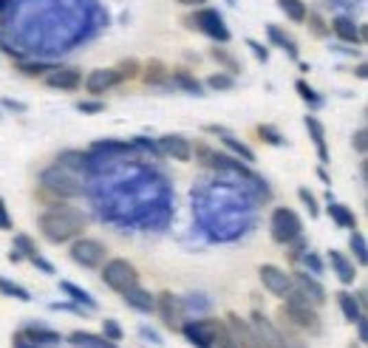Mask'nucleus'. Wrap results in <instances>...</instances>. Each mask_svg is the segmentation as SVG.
<instances>
[{
	"instance_id": "11",
	"label": "nucleus",
	"mask_w": 368,
	"mask_h": 348,
	"mask_svg": "<svg viewBox=\"0 0 368 348\" xmlns=\"http://www.w3.org/2000/svg\"><path fill=\"white\" fill-rule=\"evenodd\" d=\"M187 23H190V26H196V29H201L207 37H213V40H221V43L229 40V29L224 26L221 14L213 12V9H204V12L193 14V17H187Z\"/></svg>"
},
{
	"instance_id": "8",
	"label": "nucleus",
	"mask_w": 368,
	"mask_h": 348,
	"mask_svg": "<svg viewBox=\"0 0 368 348\" xmlns=\"http://www.w3.org/2000/svg\"><path fill=\"white\" fill-rule=\"evenodd\" d=\"M249 326H252V332H255V337H258V343H261L264 348H286V343H284L278 326H275V323H272L261 309H252Z\"/></svg>"
},
{
	"instance_id": "4",
	"label": "nucleus",
	"mask_w": 368,
	"mask_h": 348,
	"mask_svg": "<svg viewBox=\"0 0 368 348\" xmlns=\"http://www.w3.org/2000/svg\"><path fill=\"white\" fill-rule=\"evenodd\" d=\"M301 232H303V221L295 210H289V207H278V210L272 213L269 235H272L275 244H286L289 246L295 238H301Z\"/></svg>"
},
{
	"instance_id": "46",
	"label": "nucleus",
	"mask_w": 368,
	"mask_h": 348,
	"mask_svg": "<svg viewBox=\"0 0 368 348\" xmlns=\"http://www.w3.org/2000/svg\"><path fill=\"white\" fill-rule=\"evenodd\" d=\"M365 136H368V133L360 128V130L354 133V139H352V145L357 148V153H365V150H368V139H365Z\"/></svg>"
},
{
	"instance_id": "14",
	"label": "nucleus",
	"mask_w": 368,
	"mask_h": 348,
	"mask_svg": "<svg viewBox=\"0 0 368 348\" xmlns=\"http://www.w3.org/2000/svg\"><path fill=\"white\" fill-rule=\"evenodd\" d=\"M82 82V74L77 68H51L45 74V85L54 88V91H77Z\"/></svg>"
},
{
	"instance_id": "48",
	"label": "nucleus",
	"mask_w": 368,
	"mask_h": 348,
	"mask_svg": "<svg viewBox=\"0 0 368 348\" xmlns=\"http://www.w3.org/2000/svg\"><path fill=\"white\" fill-rule=\"evenodd\" d=\"M12 340H14V348H34V343H32V337L26 332H17Z\"/></svg>"
},
{
	"instance_id": "27",
	"label": "nucleus",
	"mask_w": 368,
	"mask_h": 348,
	"mask_svg": "<svg viewBox=\"0 0 368 348\" xmlns=\"http://www.w3.org/2000/svg\"><path fill=\"white\" fill-rule=\"evenodd\" d=\"M168 82H173L181 91H187V94H201V82L190 71H173V74H168Z\"/></svg>"
},
{
	"instance_id": "23",
	"label": "nucleus",
	"mask_w": 368,
	"mask_h": 348,
	"mask_svg": "<svg viewBox=\"0 0 368 348\" xmlns=\"http://www.w3.org/2000/svg\"><path fill=\"white\" fill-rule=\"evenodd\" d=\"M60 289H62V292H65L68 297H71V300H74V303L85 306L88 312H97V300H94V297H91V294H88L85 289H80L77 283H71V281H62V283H60Z\"/></svg>"
},
{
	"instance_id": "54",
	"label": "nucleus",
	"mask_w": 368,
	"mask_h": 348,
	"mask_svg": "<svg viewBox=\"0 0 368 348\" xmlns=\"http://www.w3.org/2000/svg\"><path fill=\"white\" fill-rule=\"evenodd\" d=\"M3 105H6L9 111H26V105H23V102H14V100H3Z\"/></svg>"
},
{
	"instance_id": "47",
	"label": "nucleus",
	"mask_w": 368,
	"mask_h": 348,
	"mask_svg": "<svg viewBox=\"0 0 368 348\" xmlns=\"http://www.w3.org/2000/svg\"><path fill=\"white\" fill-rule=\"evenodd\" d=\"M0 229L9 232L12 229V218H9V210H6V201L0 198Z\"/></svg>"
},
{
	"instance_id": "33",
	"label": "nucleus",
	"mask_w": 368,
	"mask_h": 348,
	"mask_svg": "<svg viewBox=\"0 0 368 348\" xmlns=\"http://www.w3.org/2000/svg\"><path fill=\"white\" fill-rule=\"evenodd\" d=\"M14 249L23 255V258H37V246H34V241L29 238V235H14Z\"/></svg>"
},
{
	"instance_id": "55",
	"label": "nucleus",
	"mask_w": 368,
	"mask_h": 348,
	"mask_svg": "<svg viewBox=\"0 0 368 348\" xmlns=\"http://www.w3.org/2000/svg\"><path fill=\"white\" fill-rule=\"evenodd\" d=\"M176 3H181V6H204L207 0H176Z\"/></svg>"
},
{
	"instance_id": "32",
	"label": "nucleus",
	"mask_w": 368,
	"mask_h": 348,
	"mask_svg": "<svg viewBox=\"0 0 368 348\" xmlns=\"http://www.w3.org/2000/svg\"><path fill=\"white\" fill-rule=\"evenodd\" d=\"M210 54H213V60H218V62H221V65L227 68L229 74H238V71H241V68H238V60H235L233 54H229V51H224L221 45H216V49H213Z\"/></svg>"
},
{
	"instance_id": "35",
	"label": "nucleus",
	"mask_w": 368,
	"mask_h": 348,
	"mask_svg": "<svg viewBox=\"0 0 368 348\" xmlns=\"http://www.w3.org/2000/svg\"><path fill=\"white\" fill-rule=\"evenodd\" d=\"M102 337L111 340V343H119V340H122V326H119L117 320L105 317V320H102Z\"/></svg>"
},
{
	"instance_id": "57",
	"label": "nucleus",
	"mask_w": 368,
	"mask_h": 348,
	"mask_svg": "<svg viewBox=\"0 0 368 348\" xmlns=\"http://www.w3.org/2000/svg\"><path fill=\"white\" fill-rule=\"evenodd\" d=\"M0 6H3V0H0Z\"/></svg>"
},
{
	"instance_id": "51",
	"label": "nucleus",
	"mask_w": 368,
	"mask_h": 348,
	"mask_svg": "<svg viewBox=\"0 0 368 348\" xmlns=\"http://www.w3.org/2000/svg\"><path fill=\"white\" fill-rule=\"evenodd\" d=\"M32 264H34V266H40L45 275H54V266H51L49 261H45V258H40V255H37V258H32Z\"/></svg>"
},
{
	"instance_id": "53",
	"label": "nucleus",
	"mask_w": 368,
	"mask_h": 348,
	"mask_svg": "<svg viewBox=\"0 0 368 348\" xmlns=\"http://www.w3.org/2000/svg\"><path fill=\"white\" fill-rule=\"evenodd\" d=\"M357 329H360V343H365V340H368V329H365V317H360V320H357Z\"/></svg>"
},
{
	"instance_id": "56",
	"label": "nucleus",
	"mask_w": 368,
	"mask_h": 348,
	"mask_svg": "<svg viewBox=\"0 0 368 348\" xmlns=\"http://www.w3.org/2000/svg\"><path fill=\"white\" fill-rule=\"evenodd\" d=\"M365 300H368V297H365V289H360V292H357V303H360L363 309H365Z\"/></svg>"
},
{
	"instance_id": "24",
	"label": "nucleus",
	"mask_w": 368,
	"mask_h": 348,
	"mask_svg": "<svg viewBox=\"0 0 368 348\" xmlns=\"http://www.w3.org/2000/svg\"><path fill=\"white\" fill-rule=\"evenodd\" d=\"M139 74L145 77V82H148V85H165L170 71H168V65H165L162 60H150V62L142 68Z\"/></svg>"
},
{
	"instance_id": "50",
	"label": "nucleus",
	"mask_w": 368,
	"mask_h": 348,
	"mask_svg": "<svg viewBox=\"0 0 368 348\" xmlns=\"http://www.w3.org/2000/svg\"><path fill=\"white\" fill-rule=\"evenodd\" d=\"M77 111H82V113H100L102 111V102H80Z\"/></svg>"
},
{
	"instance_id": "36",
	"label": "nucleus",
	"mask_w": 368,
	"mask_h": 348,
	"mask_svg": "<svg viewBox=\"0 0 368 348\" xmlns=\"http://www.w3.org/2000/svg\"><path fill=\"white\" fill-rule=\"evenodd\" d=\"M295 88H297V94H301V100L312 102V108H320V102H323V100H320V97L314 94V91L309 88V82H306V80H297V82H295Z\"/></svg>"
},
{
	"instance_id": "40",
	"label": "nucleus",
	"mask_w": 368,
	"mask_h": 348,
	"mask_svg": "<svg viewBox=\"0 0 368 348\" xmlns=\"http://www.w3.org/2000/svg\"><path fill=\"white\" fill-rule=\"evenodd\" d=\"M26 334L32 337L34 345H37V343H57V340H60V334H54V332H43V329H26Z\"/></svg>"
},
{
	"instance_id": "26",
	"label": "nucleus",
	"mask_w": 368,
	"mask_h": 348,
	"mask_svg": "<svg viewBox=\"0 0 368 348\" xmlns=\"http://www.w3.org/2000/svg\"><path fill=\"white\" fill-rule=\"evenodd\" d=\"M221 142H224L229 150H233L241 161H255V150H252L249 145H244V142H238V139H235L233 133H229V130H224V133H221Z\"/></svg>"
},
{
	"instance_id": "17",
	"label": "nucleus",
	"mask_w": 368,
	"mask_h": 348,
	"mask_svg": "<svg viewBox=\"0 0 368 348\" xmlns=\"http://www.w3.org/2000/svg\"><path fill=\"white\" fill-rule=\"evenodd\" d=\"M122 300H125V303H128L130 309L142 312V314L156 312V294H150V292H148V289H142L139 283L130 286V289H125V292H122Z\"/></svg>"
},
{
	"instance_id": "34",
	"label": "nucleus",
	"mask_w": 368,
	"mask_h": 348,
	"mask_svg": "<svg viewBox=\"0 0 368 348\" xmlns=\"http://www.w3.org/2000/svg\"><path fill=\"white\" fill-rule=\"evenodd\" d=\"M213 348H238V345H235V340H233V334H229V329H227V323H224V320H221V326H218V332H216Z\"/></svg>"
},
{
	"instance_id": "30",
	"label": "nucleus",
	"mask_w": 368,
	"mask_h": 348,
	"mask_svg": "<svg viewBox=\"0 0 368 348\" xmlns=\"http://www.w3.org/2000/svg\"><path fill=\"white\" fill-rule=\"evenodd\" d=\"M266 34H269V40L275 43V45H281L284 51H289V57H297V49H295V43L278 29V26H266Z\"/></svg>"
},
{
	"instance_id": "45",
	"label": "nucleus",
	"mask_w": 368,
	"mask_h": 348,
	"mask_svg": "<svg viewBox=\"0 0 368 348\" xmlns=\"http://www.w3.org/2000/svg\"><path fill=\"white\" fill-rule=\"evenodd\" d=\"M246 45H249V51H252V54H255V57H258L261 62H266V60H269V51L264 49V45H261V43H255V40H246Z\"/></svg>"
},
{
	"instance_id": "6",
	"label": "nucleus",
	"mask_w": 368,
	"mask_h": 348,
	"mask_svg": "<svg viewBox=\"0 0 368 348\" xmlns=\"http://www.w3.org/2000/svg\"><path fill=\"white\" fill-rule=\"evenodd\" d=\"M68 255H71V261L74 264H80V266H85V269H100L102 264H105V255H108V249H105V244H100V241H94V238H74V244H71V249H68Z\"/></svg>"
},
{
	"instance_id": "19",
	"label": "nucleus",
	"mask_w": 368,
	"mask_h": 348,
	"mask_svg": "<svg viewBox=\"0 0 368 348\" xmlns=\"http://www.w3.org/2000/svg\"><path fill=\"white\" fill-rule=\"evenodd\" d=\"M329 264H332V269L337 272V277H340V283H354V277H357V269H354V264L346 258L343 252H337V249H332L329 252Z\"/></svg>"
},
{
	"instance_id": "10",
	"label": "nucleus",
	"mask_w": 368,
	"mask_h": 348,
	"mask_svg": "<svg viewBox=\"0 0 368 348\" xmlns=\"http://www.w3.org/2000/svg\"><path fill=\"white\" fill-rule=\"evenodd\" d=\"M258 277H261L264 289H266L269 294H275V297H286V294L292 292V275L284 272L281 266H275V264H264V266L258 269Z\"/></svg>"
},
{
	"instance_id": "1",
	"label": "nucleus",
	"mask_w": 368,
	"mask_h": 348,
	"mask_svg": "<svg viewBox=\"0 0 368 348\" xmlns=\"http://www.w3.org/2000/svg\"><path fill=\"white\" fill-rule=\"evenodd\" d=\"M88 218L71 204H51L49 210L40 216V232L45 241L51 244H65L82 235Z\"/></svg>"
},
{
	"instance_id": "15",
	"label": "nucleus",
	"mask_w": 368,
	"mask_h": 348,
	"mask_svg": "<svg viewBox=\"0 0 368 348\" xmlns=\"http://www.w3.org/2000/svg\"><path fill=\"white\" fill-rule=\"evenodd\" d=\"M113 85H119V77L113 68H97V71H91L85 77V88H88V94H94V97H102L105 91H111Z\"/></svg>"
},
{
	"instance_id": "38",
	"label": "nucleus",
	"mask_w": 368,
	"mask_h": 348,
	"mask_svg": "<svg viewBox=\"0 0 368 348\" xmlns=\"http://www.w3.org/2000/svg\"><path fill=\"white\" fill-rule=\"evenodd\" d=\"M207 85H210L213 91H229L235 85V80H233V74H213L210 80H207Z\"/></svg>"
},
{
	"instance_id": "39",
	"label": "nucleus",
	"mask_w": 368,
	"mask_h": 348,
	"mask_svg": "<svg viewBox=\"0 0 368 348\" xmlns=\"http://www.w3.org/2000/svg\"><path fill=\"white\" fill-rule=\"evenodd\" d=\"M258 133H261V139H264V142H269V145H275V148H281V145H284L281 133L275 130L272 125H261V128H258Z\"/></svg>"
},
{
	"instance_id": "43",
	"label": "nucleus",
	"mask_w": 368,
	"mask_h": 348,
	"mask_svg": "<svg viewBox=\"0 0 368 348\" xmlns=\"http://www.w3.org/2000/svg\"><path fill=\"white\" fill-rule=\"evenodd\" d=\"M51 71V65H43V62H29V65H23V74H29V77H45Z\"/></svg>"
},
{
	"instance_id": "41",
	"label": "nucleus",
	"mask_w": 368,
	"mask_h": 348,
	"mask_svg": "<svg viewBox=\"0 0 368 348\" xmlns=\"http://www.w3.org/2000/svg\"><path fill=\"white\" fill-rule=\"evenodd\" d=\"M352 249H354V255H357V264L365 266V258H368V255H365V238L360 235V232H354V235H352Z\"/></svg>"
},
{
	"instance_id": "5",
	"label": "nucleus",
	"mask_w": 368,
	"mask_h": 348,
	"mask_svg": "<svg viewBox=\"0 0 368 348\" xmlns=\"http://www.w3.org/2000/svg\"><path fill=\"white\" fill-rule=\"evenodd\" d=\"M100 269H102V283L108 289H113V292H119V294L139 283V272H136V266L130 261H125V258H111Z\"/></svg>"
},
{
	"instance_id": "7",
	"label": "nucleus",
	"mask_w": 368,
	"mask_h": 348,
	"mask_svg": "<svg viewBox=\"0 0 368 348\" xmlns=\"http://www.w3.org/2000/svg\"><path fill=\"white\" fill-rule=\"evenodd\" d=\"M221 326L218 317H198L193 323H181V334L187 337L196 348H213V340H216V332Z\"/></svg>"
},
{
	"instance_id": "44",
	"label": "nucleus",
	"mask_w": 368,
	"mask_h": 348,
	"mask_svg": "<svg viewBox=\"0 0 368 348\" xmlns=\"http://www.w3.org/2000/svg\"><path fill=\"white\" fill-rule=\"evenodd\" d=\"M306 20H309V26H312V32H314V34H317V37H323V34H326V32H329V29H326V26H323V20H320V17H317V14H306Z\"/></svg>"
},
{
	"instance_id": "22",
	"label": "nucleus",
	"mask_w": 368,
	"mask_h": 348,
	"mask_svg": "<svg viewBox=\"0 0 368 348\" xmlns=\"http://www.w3.org/2000/svg\"><path fill=\"white\" fill-rule=\"evenodd\" d=\"M326 201H329V216L334 218L337 227H343V229H354V227H357V218H354V213L349 210L346 204H337L332 193L326 196Z\"/></svg>"
},
{
	"instance_id": "37",
	"label": "nucleus",
	"mask_w": 368,
	"mask_h": 348,
	"mask_svg": "<svg viewBox=\"0 0 368 348\" xmlns=\"http://www.w3.org/2000/svg\"><path fill=\"white\" fill-rule=\"evenodd\" d=\"M297 198H301V201L306 204V210H309V216H312V218H317V216H320L317 198H314V193H312L309 187H301V190H297Z\"/></svg>"
},
{
	"instance_id": "18",
	"label": "nucleus",
	"mask_w": 368,
	"mask_h": 348,
	"mask_svg": "<svg viewBox=\"0 0 368 348\" xmlns=\"http://www.w3.org/2000/svg\"><path fill=\"white\" fill-rule=\"evenodd\" d=\"M278 332H281V337H284V343H286V348H306V340H303V332L295 326V323L284 314V309H278Z\"/></svg>"
},
{
	"instance_id": "2",
	"label": "nucleus",
	"mask_w": 368,
	"mask_h": 348,
	"mask_svg": "<svg viewBox=\"0 0 368 348\" xmlns=\"http://www.w3.org/2000/svg\"><path fill=\"white\" fill-rule=\"evenodd\" d=\"M281 309H284V314H286L303 334H320V332H323V323H320L317 309L309 303V300H306L301 292L292 289V292L286 294V306H281Z\"/></svg>"
},
{
	"instance_id": "49",
	"label": "nucleus",
	"mask_w": 368,
	"mask_h": 348,
	"mask_svg": "<svg viewBox=\"0 0 368 348\" xmlns=\"http://www.w3.org/2000/svg\"><path fill=\"white\" fill-rule=\"evenodd\" d=\"M292 244H295V246L289 249V258H292V261H301V258H303V249H306V244H303L301 238H295Z\"/></svg>"
},
{
	"instance_id": "25",
	"label": "nucleus",
	"mask_w": 368,
	"mask_h": 348,
	"mask_svg": "<svg viewBox=\"0 0 368 348\" xmlns=\"http://www.w3.org/2000/svg\"><path fill=\"white\" fill-rule=\"evenodd\" d=\"M337 303H340L343 317H346L349 323H357V320L363 317V306L357 303V297H354L352 292H340V294H337Z\"/></svg>"
},
{
	"instance_id": "28",
	"label": "nucleus",
	"mask_w": 368,
	"mask_h": 348,
	"mask_svg": "<svg viewBox=\"0 0 368 348\" xmlns=\"http://www.w3.org/2000/svg\"><path fill=\"white\" fill-rule=\"evenodd\" d=\"M278 6H281V12L292 20V23H303L306 20V3L303 0H278Z\"/></svg>"
},
{
	"instance_id": "42",
	"label": "nucleus",
	"mask_w": 368,
	"mask_h": 348,
	"mask_svg": "<svg viewBox=\"0 0 368 348\" xmlns=\"http://www.w3.org/2000/svg\"><path fill=\"white\" fill-rule=\"evenodd\" d=\"M68 340H71L74 345H105L100 337H94V334H88V332H74L71 337H68Z\"/></svg>"
},
{
	"instance_id": "29",
	"label": "nucleus",
	"mask_w": 368,
	"mask_h": 348,
	"mask_svg": "<svg viewBox=\"0 0 368 348\" xmlns=\"http://www.w3.org/2000/svg\"><path fill=\"white\" fill-rule=\"evenodd\" d=\"M0 294H6V297H17V300H23V303H29L32 300V294L23 289L20 283H14V281H9V277H0Z\"/></svg>"
},
{
	"instance_id": "52",
	"label": "nucleus",
	"mask_w": 368,
	"mask_h": 348,
	"mask_svg": "<svg viewBox=\"0 0 368 348\" xmlns=\"http://www.w3.org/2000/svg\"><path fill=\"white\" fill-rule=\"evenodd\" d=\"M306 266H312V272L320 275V261L314 258V255H309V252H306Z\"/></svg>"
},
{
	"instance_id": "9",
	"label": "nucleus",
	"mask_w": 368,
	"mask_h": 348,
	"mask_svg": "<svg viewBox=\"0 0 368 348\" xmlns=\"http://www.w3.org/2000/svg\"><path fill=\"white\" fill-rule=\"evenodd\" d=\"M156 314L162 317V323L170 332H179L181 329V317H184V306H181V300L173 292H159L156 294Z\"/></svg>"
},
{
	"instance_id": "31",
	"label": "nucleus",
	"mask_w": 368,
	"mask_h": 348,
	"mask_svg": "<svg viewBox=\"0 0 368 348\" xmlns=\"http://www.w3.org/2000/svg\"><path fill=\"white\" fill-rule=\"evenodd\" d=\"M113 71H117V77H119V82H125V80H133V77H139V60H133V57H128V60H122L117 68H113Z\"/></svg>"
},
{
	"instance_id": "20",
	"label": "nucleus",
	"mask_w": 368,
	"mask_h": 348,
	"mask_svg": "<svg viewBox=\"0 0 368 348\" xmlns=\"http://www.w3.org/2000/svg\"><path fill=\"white\" fill-rule=\"evenodd\" d=\"M332 32L343 40V43H363V32L352 17H334L332 20Z\"/></svg>"
},
{
	"instance_id": "16",
	"label": "nucleus",
	"mask_w": 368,
	"mask_h": 348,
	"mask_svg": "<svg viewBox=\"0 0 368 348\" xmlns=\"http://www.w3.org/2000/svg\"><path fill=\"white\" fill-rule=\"evenodd\" d=\"M159 150L170 159H176V161H190L193 159V145L184 136H176V133L159 139Z\"/></svg>"
},
{
	"instance_id": "21",
	"label": "nucleus",
	"mask_w": 368,
	"mask_h": 348,
	"mask_svg": "<svg viewBox=\"0 0 368 348\" xmlns=\"http://www.w3.org/2000/svg\"><path fill=\"white\" fill-rule=\"evenodd\" d=\"M306 128H309V136H312V142L317 148L320 161L326 165V161H329V148H326V130H323V125H320L317 116H306Z\"/></svg>"
},
{
	"instance_id": "13",
	"label": "nucleus",
	"mask_w": 368,
	"mask_h": 348,
	"mask_svg": "<svg viewBox=\"0 0 368 348\" xmlns=\"http://www.w3.org/2000/svg\"><path fill=\"white\" fill-rule=\"evenodd\" d=\"M292 289L295 292H301L312 306H320L326 300V289H323V283L317 281L314 275H309V272H295L292 275Z\"/></svg>"
},
{
	"instance_id": "3",
	"label": "nucleus",
	"mask_w": 368,
	"mask_h": 348,
	"mask_svg": "<svg viewBox=\"0 0 368 348\" xmlns=\"http://www.w3.org/2000/svg\"><path fill=\"white\" fill-rule=\"evenodd\" d=\"M40 184H43V193L49 198H74V196L82 193V184L71 173H68L62 165H54L49 170H43Z\"/></svg>"
},
{
	"instance_id": "12",
	"label": "nucleus",
	"mask_w": 368,
	"mask_h": 348,
	"mask_svg": "<svg viewBox=\"0 0 368 348\" xmlns=\"http://www.w3.org/2000/svg\"><path fill=\"white\" fill-rule=\"evenodd\" d=\"M224 323H227V329H229V334H233V340H235V345H238V348H264V345L258 343L255 332H252L249 320H244L241 314L229 312Z\"/></svg>"
}]
</instances>
